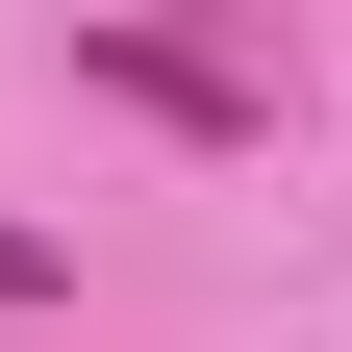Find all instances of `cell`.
<instances>
[{"instance_id":"6da1fadb","label":"cell","mask_w":352,"mask_h":352,"mask_svg":"<svg viewBox=\"0 0 352 352\" xmlns=\"http://www.w3.org/2000/svg\"><path fill=\"white\" fill-rule=\"evenodd\" d=\"M101 76H126V101H151V126H201V151H227V126H252V76H201V51H176V25H101Z\"/></svg>"},{"instance_id":"7a4b0ae2","label":"cell","mask_w":352,"mask_h":352,"mask_svg":"<svg viewBox=\"0 0 352 352\" xmlns=\"http://www.w3.org/2000/svg\"><path fill=\"white\" fill-rule=\"evenodd\" d=\"M51 277H76V252H51V227H0V302H51Z\"/></svg>"}]
</instances>
